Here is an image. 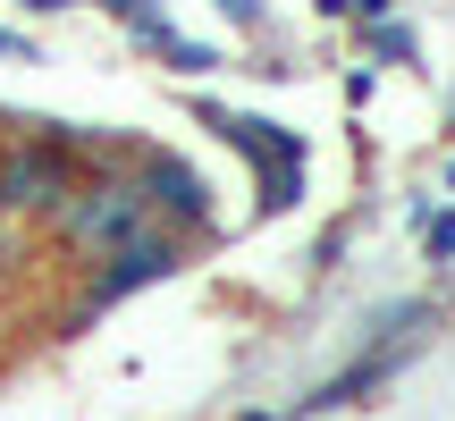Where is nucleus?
Returning a JSON list of instances; mask_svg holds the SVG:
<instances>
[{
  "instance_id": "obj_1",
  "label": "nucleus",
  "mask_w": 455,
  "mask_h": 421,
  "mask_svg": "<svg viewBox=\"0 0 455 421\" xmlns=\"http://www.w3.org/2000/svg\"><path fill=\"white\" fill-rule=\"evenodd\" d=\"M51 219H60V244H68V253L110 261L118 244L152 236V195H144V178H76V195L51 210Z\"/></svg>"
},
{
  "instance_id": "obj_2",
  "label": "nucleus",
  "mask_w": 455,
  "mask_h": 421,
  "mask_svg": "<svg viewBox=\"0 0 455 421\" xmlns=\"http://www.w3.org/2000/svg\"><path fill=\"white\" fill-rule=\"evenodd\" d=\"M76 195V135L68 127H34L26 144L0 152V219H43Z\"/></svg>"
},
{
  "instance_id": "obj_3",
  "label": "nucleus",
  "mask_w": 455,
  "mask_h": 421,
  "mask_svg": "<svg viewBox=\"0 0 455 421\" xmlns=\"http://www.w3.org/2000/svg\"><path fill=\"white\" fill-rule=\"evenodd\" d=\"M203 127H220L228 144L244 152V161L261 169V210H287L304 195V144H295L287 127H270V118H244V110H203Z\"/></svg>"
},
{
  "instance_id": "obj_4",
  "label": "nucleus",
  "mask_w": 455,
  "mask_h": 421,
  "mask_svg": "<svg viewBox=\"0 0 455 421\" xmlns=\"http://www.w3.org/2000/svg\"><path fill=\"white\" fill-rule=\"evenodd\" d=\"M178 236H161V227H152V236H135V244H118V253L110 261H101V270H93V295H84V304H118V295H135V287H161V278L169 270H178Z\"/></svg>"
},
{
  "instance_id": "obj_5",
  "label": "nucleus",
  "mask_w": 455,
  "mask_h": 421,
  "mask_svg": "<svg viewBox=\"0 0 455 421\" xmlns=\"http://www.w3.org/2000/svg\"><path fill=\"white\" fill-rule=\"evenodd\" d=\"M144 195H152V219H178V227H212V186L195 178V161H178V152H152L144 169Z\"/></svg>"
},
{
  "instance_id": "obj_6",
  "label": "nucleus",
  "mask_w": 455,
  "mask_h": 421,
  "mask_svg": "<svg viewBox=\"0 0 455 421\" xmlns=\"http://www.w3.org/2000/svg\"><path fill=\"white\" fill-rule=\"evenodd\" d=\"M101 9H110V17H118V26H127V34H144V43L161 51L169 68H186V76H203V68H220V51L186 43V34L169 26V9H161V0H101Z\"/></svg>"
},
{
  "instance_id": "obj_7",
  "label": "nucleus",
  "mask_w": 455,
  "mask_h": 421,
  "mask_svg": "<svg viewBox=\"0 0 455 421\" xmlns=\"http://www.w3.org/2000/svg\"><path fill=\"white\" fill-rule=\"evenodd\" d=\"M371 51H379V60H413V34H405V26H379Z\"/></svg>"
},
{
  "instance_id": "obj_8",
  "label": "nucleus",
  "mask_w": 455,
  "mask_h": 421,
  "mask_svg": "<svg viewBox=\"0 0 455 421\" xmlns=\"http://www.w3.org/2000/svg\"><path fill=\"white\" fill-rule=\"evenodd\" d=\"M422 227H430V253L447 261V253H455V210H439V219H422Z\"/></svg>"
},
{
  "instance_id": "obj_9",
  "label": "nucleus",
  "mask_w": 455,
  "mask_h": 421,
  "mask_svg": "<svg viewBox=\"0 0 455 421\" xmlns=\"http://www.w3.org/2000/svg\"><path fill=\"white\" fill-rule=\"evenodd\" d=\"M220 17H236V26H261V0H220Z\"/></svg>"
},
{
  "instance_id": "obj_10",
  "label": "nucleus",
  "mask_w": 455,
  "mask_h": 421,
  "mask_svg": "<svg viewBox=\"0 0 455 421\" xmlns=\"http://www.w3.org/2000/svg\"><path fill=\"white\" fill-rule=\"evenodd\" d=\"M0 60H34V51H26V34H0Z\"/></svg>"
},
{
  "instance_id": "obj_11",
  "label": "nucleus",
  "mask_w": 455,
  "mask_h": 421,
  "mask_svg": "<svg viewBox=\"0 0 455 421\" xmlns=\"http://www.w3.org/2000/svg\"><path fill=\"white\" fill-rule=\"evenodd\" d=\"M26 9H43V17H51V9H76V0H26Z\"/></svg>"
}]
</instances>
